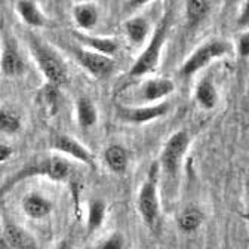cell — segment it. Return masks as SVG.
Instances as JSON below:
<instances>
[{"instance_id":"1","label":"cell","mask_w":249,"mask_h":249,"mask_svg":"<svg viewBox=\"0 0 249 249\" xmlns=\"http://www.w3.org/2000/svg\"><path fill=\"white\" fill-rule=\"evenodd\" d=\"M147 174L148 175L138 193V212L145 227L156 233L160 224V202L158 196V178L160 174L159 163H153Z\"/></svg>"},{"instance_id":"2","label":"cell","mask_w":249,"mask_h":249,"mask_svg":"<svg viewBox=\"0 0 249 249\" xmlns=\"http://www.w3.org/2000/svg\"><path fill=\"white\" fill-rule=\"evenodd\" d=\"M30 46L39 69L43 71L49 85L56 88L61 85H66L69 79V71L61 56L45 42H40L39 39L35 37L30 40Z\"/></svg>"},{"instance_id":"3","label":"cell","mask_w":249,"mask_h":249,"mask_svg":"<svg viewBox=\"0 0 249 249\" xmlns=\"http://www.w3.org/2000/svg\"><path fill=\"white\" fill-rule=\"evenodd\" d=\"M168 30H169V17L166 14L160 19V22L158 24L156 30L153 31V36L150 39L148 46L142 51V53L135 61V64L131 67L129 76L138 77V76L147 74L148 71H151L156 66L159 64L162 48H163L166 36H168Z\"/></svg>"},{"instance_id":"4","label":"cell","mask_w":249,"mask_h":249,"mask_svg":"<svg viewBox=\"0 0 249 249\" xmlns=\"http://www.w3.org/2000/svg\"><path fill=\"white\" fill-rule=\"evenodd\" d=\"M231 52V46L226 40L213 39L202 46H199L189 58L184 62L179 69V76L181 77H192L202 69H205L208 64L216 58H223Z\"/></svg>"},{"instance_id":"5","label":"cell","mask_w":249,"mask_h":249,"mask_svg":"<svg viewBox=\"0 0 249 249\" xmlns=\"http://www.w3.org/2000/svg\"><path fill=\"white\" fill-rule=\"evenodd\" d=\"M189 134L185 131H178L166 141L163 151L160 154V163L159 168L166 177L174 178L181 166V162L185 156V151L189 148Z\"/></svg>"},{"instance_id":"6","label":"cell","mask_w":249,"mask_h":249,"mask_svg":"<svg viewBox=\"0 0 249 249\" xmlns=\"http://www.w3.org/2000/svg\"><path fill=\"white\" fill-rule=\"evenodd\" d=\"M169 110H171L169 103H160V104L145 106V107H126V106L119 104L116 107V114L123 122L141 124V123H147V122L166 116Z\"/></svg>"},{"instance_id":"7","label":"cell","mask_w":249,"mask_h":249,"mask_svg":"<svg viewBox=\"0 0 249 249\" xmlns=\"http://www.w3.org/2000/svg\"><path fill=\"white\" fill-rule=\"evenodd\" d=\"M74 55L76 59L79 61V64L97 79H107L114 71L116 64L110 56L83 48H77L74 51Z\"/></svg>"},{"instance_id":"8","label":"cell","mask_w":249,"mask_h":249,"mask_svg":"<svg viewBox=\"0 0 249 249\" xmlns=\"http://www.w3.org/2000/svg\"><path fill=\"white\" fill-rule=\"evenodd\" d=\"M52 147L61 153H66V154L71 156V158L77 159L79 162H82L90 168L95 165V158H93V154L85 145H82L79 141H76L73 137L56 135L52 140Z\"/></svg>"},{"instance_id":"9","label":"cell","mask_w":249,"mask_h":249,"mask_svg":"<svg viewBox=\"0 0 249 249\" xmlns=\"http://www.w3.org/2000/svg\"><path fill=\"white\" fill-rule=\"evenodd\" d=\"M174 90H175V83L171 79L166 77L151 79L142 83L140 89V97L145 103H154L166 98Z\"/></svg>"},{"instance_id":"10","label":"cell","mask_w":249,"mask_h":249,"mask_svg":"<svg viewBox=\"0 0 249 249\" xmlns=\"http://www.w3.org/2000/svg\"><path fill=\"white\" fill-rule=\"evenodd\" d=\"M3 230L9 249H37V240L24 227L8 221L3 224Z\"/></svg>"},{"instance_id":"11","label":"cell","mask_w":249,"mask_h":249,"mask_svg":"<svg viewBox=\"0 0 249 249\" xmlns=\"http://www.w3.org/2000/svg\"><path fill=\"white\" fill-rule=\"evenodd\" d=\"M17 12L19 14L21 19L31 27H46L49 24L48 17L39 9L37 3L33 0H19L15 3Z\"/></svg>"},{"instance_id":"12","label":"cell","mask_w":249,"mask_h":249,"mask_svg":"<svg viewBox=\"0 0 249 249\" xmlns=\"http://www.w3.org/2000/svg\"><path fill=\"white\" fill-rule=\"evenodd\" d=\"M0 70H2V73L8 77H17L24 73V70H25L24 59L15 46L8 45L3 49L2 56H0Z\"/></svg>"},{"instance_id":"13","label":"cell","mask_w":249,"mask_h":249,"mask_svg":"<svg viewBox=\"0 0 249 249\" xmlns=\"http://www.w3.org/2000/svg\"><path fill=\"white\" fill-rule=\"evenodd\" d=\"M22 209L27 216L35 218V220H40L51 213L52 203L45 196L37 193H30L22 199Z\"/></svg>"},{"instance_id":"14","label":"cell","mask_w":249,"mask_h":249,"mask_svg":"<svg viewBox=\"0 0 249 249\" xmlns=\"http://www.w3.org/2000/svg\"><path fill=\"white\" fill-rule=\"evenodd\" d=\"M31 172L46 175L53 181H64L70 175V163L66 159L52 158L49 160L42 162L40 166L33 168V169H31Z\"/></svg>"},{"instance_id":"15","label":"cell","mask_w":249,"mask_h":249,"mask_svg":"<svg viewBox=\"0 0 249 249\" xmlns=\"http://www.w3.org/2000/svg\"><path fill=\"white\" fill-rule=\"evenodd\" d=\"M76 37L86 46H89L93 52L101 55H114L119 51V42L110 37H92L86 35H76Z\"/></svg>"},{"instance_id":"16","label":"cell","mask_w":249,"mask_h":249,"mask_svg":"<svg viewBox=\"0 0 249 249\" xmlns=\"http://www.w3.org/2000/svg\"><path fill=\"white\" fill-rule=\"evenodd\" d=\"M104 160L110 171L116 174H122L128 168V153L122 145H110L104 151Z\"/></svg>"},{"instance_id":"17","label":"cell","mask_w":249,"mask_h":249,"mask_svg":"<svg viewBox=\"0 0 249 249\" xmlns=\"http://www.w3.org/2000/svg\"><path fill=\"white\" fill-rule=\"evenodd\" d=\"M177 223L182 233H195L203 223V213L199 208L189 206L179 213Z\"/></svg>"},{"instance_id":"18","label":"cell","mask_w":249,"mask_h":249,"mask_svg":"<svg viewBox=\"0 0 249 249\" xmlns=\"http://www.w3.org/2000/svg\"><path fill=\"white\" fill-rule=\"evenodd\" d=\"M76 24L83 30H90L98 22V9L93 3H80L73 9Z\"/></svg>"},{"instance_id":"19","label":"cell","mask_w":249,"mask_h":249,"mask_svg":"<svg viewBox=\"0 0 249 249\" xmlns=\"http://www.w3.org/2000/svg\"><path fill=\"white\" fill-rule=\"evenodd\" d=\"M77 122L82 128H90L98 120V111L92 100L88 97H80L77 100Z\"/></svg>"},{"instance_id":"20","label":"cell","mask_w":249,"mask_h":249,"mask_svg":"<svg viewBox=\"0 0 249 249\" xmlns=\"http://www.w3.org/2000/svg\"><path fill=\"white\" fill-rule=\"evenodd\" d=\"M148 30H150V25L142 17H134L124 22V31H126L129 40L137 45L142 43L147 39Z\"/></svg>"},{"instance_id":"21","label":"cell","mask_w":249,"mask_h":249,"mask_svg":"<svg viewBox=\"0 0 249 249\" xmlns=\"http://www.w3.org/2000/svg\"><path fill=\"white\" fill-rule=\"evenodd\" d=\"M196 100L206 110H211V108H213L216 106L218 93H216V89H215L213 83L209 79H203V80H200L197 83V86H196Z\"/></svg>"},{"instance_id":"22","label":"cell","mask_w":249,"mask_h":249,"mask_svg":"<svg viewBox=\"0 0 249 249\" xmlns=\"http://www.w3.org/2000/svg\"><path fill=\"white\" fill-rule=\"evenodd\" d=\"M106 202L101 199H93L89 203V213H88V233H93L95 230H98L104 220H106Z\"/></svg>"},{"instance_id":"23","label":"cell","mask_w":249,"mask_h":249,"mask_svg":"<svg viewBox=\"0 0 249 249\" xmlns=\"http://www.w3.org/2000/svg\"><path fill=\"white\" fill-rule=\"evenodd\" d=\"M211 11V3L205 0H189L185 3V15L190 25H196L206 18Z\"/></svg>"},{"instance_id":"24","label":"cell","mask_w":249,"mask_h":249,"mask_svg":"<svg viewBox=\"0 0 249 249\" xmlns=\"http://www.w3.org/2000/svg\"><path fill=\"white\" fill-rule=\"evenodd\" d=\"M21 128V122L9 111L0 110V131L5 134H15Z\"/></svg>"},{"instance_id":"25","label":"cell","mask_w":249,"mask_h":249,"mask_svg":"<svg viewBox=\"0 0 249 249\" xmlns=\"http://www.w3.org/2000/svg\"><path fill=\"white\" fill-rule=\"evenodd\" d=\"M95 249H124V237L122 233L114 231L103 242H100Z\"/></svg>"},{"instance_id":"26","label":"cell","mask_w":249,"mask_h":249,"mask_svg":"<svg viewBox=\"0 0 249 249\" xmlns=\"http://www.w3.org/2000/svg\"><path fill=\"white\" fill-rule=\"evenodd\" d=\"M43 101H45V106L48 108V111L51 114H55L56 113V108H58V92H56V86H52V85H48L43 90Z\"/></svg>"},{"instance_id":"27","label":"cell","mask_w":249,"mask_h":249,"mask_svg":"<svg viewBox=\"0 0 249 249\" xmlns=\"http://www.w3.org/2000/svg\"><path fill=\"white\" fill-rule=\"evenodd\" d=\"M237 52L240 56H248L249 53V36L248 33H243L237 40Z\"/></svg>"},{"instance_id":"28","label":"cell","mask_w":249,"mask_h":249,"mask_svg":"<svg viewBox=\"0 0 249 249\" xmlns=\"http://www.w3.org/2000/svg\"><path fill=\"white\" fill-rule=\"evenodd\" d=\"M12 156V147L6 144H0V162H6Z\"/></svg>"},{"instance_id":"29","label":"cell","mask_w":249,"mask_h":249,"mask_svg":"<svg viewBox=\"0 0 249 249\" xmlns=\"http://www.w3.org/2000/svg\"><path fill=\"white\" fill-rule=\"evenodd\" d=\"M53 249H74V248H73V243L69 239H62Z\"/></svg>"},{"instance_id":"30","label":"cell","mask_w":249,"mask_h":249,"mask_svg":"<svg viewBox=\"0 0 249 249\" xmlns=\"http://www.w3.org/2000/svg\"><path fill=\"white\" fill-rule=\"evenodd\" d=\"M0 249H9L6 239H5V230H3V224L0 223Z\"/></svg>"},{"instance_id":"31","label":"cell","mask_w":249,"mask_h":249,"mask_svg":"<svg viewBox=\"0 0 249 249\" xmlns=\"http://www.w3.org/2000/svg\"><path fill=\"white\" fill-rule=\"evenodd\" d=\"M239 25L240 27H246L248 25V3L245 5V9H243V12H242V15H240V18H239Z\"/></svg>"}]
</instances>
